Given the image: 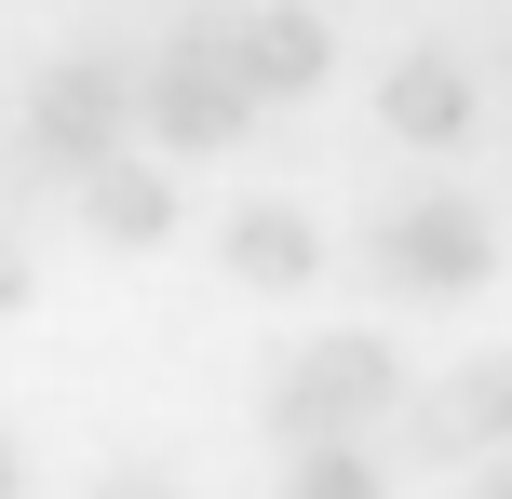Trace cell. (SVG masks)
Returning a JSON list of instances; mask_svg holds the SVG:
<instances>
[{
    "label": "cell",
    "mask_w": 512,
    "mask_h": 499,
    "mask_svg": "<svg viewBox=\"0 0 512 499\" xmlns=\"http://www.w3.org/2000/svg\"><path fill=\"white\" fill-rule=\"evenodd\" d=\"M391 405H405V351H391L378 324H351V338H310L297 365H283L270 432L283 446H351V432H378Z\"/></svg>",
    "instance_id": "6da1fadb"
},
{
    "label": "cell",
    "mask_w": 512,
    "mask_h": 499,
    "mask_svg": "<svg viewBox=\"0 0 512 499\" xmlns=\"http://www.w3.org/2000/svg\"><path fill=\"white\" fill-rule=\"evenodd\" d=\"M364 257H378V284H405V297H486L499 284V216L459 203V189H418V203L378 216Z\"/></svg>",
    "instance_id": "7a4b0ae2"
},
{
    "label": "cell",
    "mask_w": 512,
    "mask_h": 499,
    "mask_svg": "<svg viewBox=\"0 0 512 499\" xmlns=\"http://www.w3.org/2000/svg\"><path fill=\"white\" fill-rule=\"evenodd\" d=\"M108 149H135V68L122 54H54V68L27 81V162L95 176Z\"/></svg>",
    "instance_id": "3957f363"
},
{
    "label": "cell",
    "mask_w": 512,
    "mask_h": 499,
    "mask_svg": "<svg viewBox=\"0 0 512 499\" xmlns=\"http://www.w3.org/2000/svg\"><path fill=\"white\" fill-rule=\"evenodd\" d=\"M135 122H149V149H176V162L243 149L256 95H243V68H230V41H162L149 68H135Z\"/></svg>",
    "instance_id": "277c9868"
},
{
    "label": "cell",
    "mask_w": 512,
    "mask_h": 499,
    "mask_svg": "<svg viewBox=\"0 0 512 499\" xmlns=\"http://www.w3.org/2000/svg\"><path fill=\"white\" fill-rule=\"evenodd\" d=\"M391 419H405V459H445V473L499 459V446H512V351H486V365H459L445 392H405Z\"/></svg>",
    "instance_id": "5b68a950"
},
{
    "label": "cell",
    "mask_w": 512,
    "mask_h": 499,
    "mask_svg": "<svg viewBox=\"0 0 512 499\" xmlns=\"http://www.w3.org/2000/svg\"><path fill=\"white\" fill-rule=\"evenodd\" d=\"M378 122L405 135V149H472V135H486V81H472L445 41H418V54L378 68Z\"/></svg>",
    "instance_id": "8992f818"
},
{
    "label": "cell",
    "mask_w": 512,
    "mask_h": 499,
    "mask_svg": "<svg viewBox=\"0 0 512 499\" xmlns=\"http://www.w3.org/2000/svg\"><path fill=\"white\" fill-rule=\"evenodd\" d=\"M230 68H243L256 108H297V95H324V81H337V27L310 14V0H256V14L230 27Z\"/></svg>",
    "instance_id": "52a82bcc"
},
{
    "label": "cell",
    "mask_w": 512,
    "mask_h": 499,
    "mask_svg": "<svg viewBox=\"0 0 512 499\" xmlns=\"http://www.w3.org/2000/svg\"><path fill=\"white\" fill-rule=\"evenodd\" d=\"M216 257H230V284H243V297H297V284H324V230H310L297 203H230Z\"/></svg>",
    "instance_id": "ba28073f"
},
{
    "label": "cell",
    "mask_w": 512,
    "mask_h": 499,
    "mask_svg": "<svg viewBox=\"0 0 512 499\" xmlns=\"http://www.w3.org/2000/svg\"><path fill=\"white\" fill-rule=\"evenodd\" d=\"M81 230H95V243H135V257H149V243L176 230V176H149L135 149H108L95 176H81Z\"/></svg>",
    "instance_id": "9c48e42d"
},
{
    "label": "cell",
    "mask_w": 512,
    "mask_h": 499,
    "mask_svg": "<svg viewBox=\"0 0 512 499\" xmlns=\"http://www.w3.org/2000/svg\"><path fill=\"white\" fill-rule=\"evenodd\" d=\"M283 499H391V459L364 446H283Z\"/></svg>",
    "instance_id": "30bf717a"
},
{
    "label": "cell",
    "mask_w": 512,
    "mask_h": 499,
    "mask_svg": "<svg viewBox=\"0 0 512 499\" xmlns=\"http://www.w3.org/2000/svg\"><path fill=\"white\" fill-rule=\"evenodd\" d=\"M95 499H189L176 473H149V459H122V473H95Z\"/></svg>",
    "instance_id": "8fae6325"
},
{
    "label": "cell",
    "mask_w": 512,
    "mask_h": 499,
    "mask_svg": "<svg viewBox=\"0 0 512 499\" xmlns=\"http://www.w3.org/2000/svg\"><path fill=\"white\" fill-rule=\"evenodd\" d=\"M27 284H41V270H27V243L0 230V311H27Z\"/></svg>",
    "instance_id": "7c38bea8"
},
{
    "label": "cell",
    "mask_w": 512,
    "mask_h": 499,
    "mask_svg": "<svg viewBox=\"0 0 512 499\" xmlns=\"http://www.w3.org/2000/svg\"><path fill=\"white\" fill-rule=\"evenodd\" d=\"M472 499H512V446H499V459H486V473H472Z\"/></svg>",
    "instance_id": "4fadbf2b"
},
{
    "label": "cell",
    "mask_w": 512,
    "mask_h": 499,
    "mask_svg": "<svg viewBox=\"0 0 512 499\" xmlns=\"http://www.w3.org/2000/svg\"><path fill=\"white\" fill-rule=\"evenodd\" d=\"M0 499H14V432H0Z\"/></svg>",
    "instance_id": "5bb4252c"
}]
</instances>
